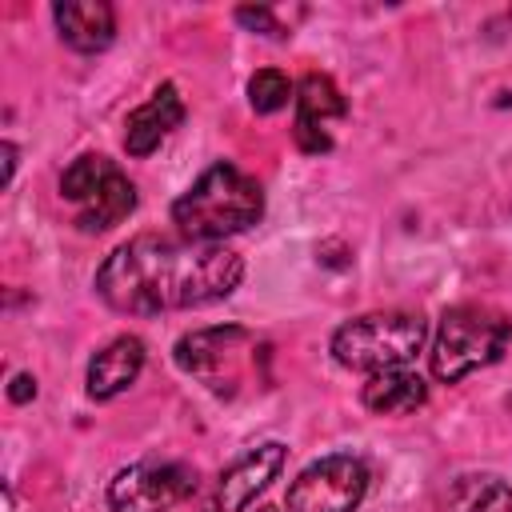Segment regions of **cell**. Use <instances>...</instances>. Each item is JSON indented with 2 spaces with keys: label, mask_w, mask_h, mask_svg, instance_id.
<instances>
[{
  "label": "cell",
  "mask_w": 512,
  "mask_h": 512,
  "mask_svg": "<svg viewBox=\"0 0 512 512\" xmlns=\"http://www.w3.org/2000/svg\"><path fill=\"white\" fill-rule=\"evenodd\" d=\"M244 280V260L224 244L144 232L116 244L92 276L96 296L124 316H164L228 300Z\"/></svg>",
  "instance_id": "6da1fadb"
},
{
  "label": "cell",
  "mask_w": 512,
  "mask_h": 512,
  "mask_svg": "<svg viewBox=\"0 0 512 512\" xmlns=\"http://www.w3.org/2000/svg\"><path fill=\"white\" fill-rule=\"evenodd\" d=\"M264 220V188L240 172L232 160L208 164L176 200H172V224L184 240L196 244H220L228 236H240Z\"/></svg>",
  "instance_id": "7a4b0ae2"
},
{
  "label": "cell",
  "mask_w": 512,
  "mask_h": 512,
  "mask_svg": "<svg viewBox=\"0 0 512 512\" xmlns=\"http://www.w3.org/2000/svg\"><path fill=\"white\" fill-rule=\"evenodd\" d=\"M424 340H428V320L420 312L384 308L344 320L332 332L328 352L340 368L376 376L388 368H412V360L424 352Z\"/></svg>",
  "instance_id": "3957f363"
},
{
  "label": "cell",
  "mask_w": 512,
  "mask_h": 512,
  "mask_svg": "<svg viewBox=\"0 0 512 512\" xmlns=\"http://www.w3.org/2000/svg\"><path fill=\"white\" fill-rule=\"evenodd\" d=\"M512 344V320L488 304H456L444 308L436 336H432V352H428V368L432 380L440 384H460L464 376L496 364Z\"/></svg>",
  "instance_id": "277c9868"
},
{
  "label": "cell",
  "mask_w": 512,
  "mask_h": 512,
  "mask_svg": "<svg viewBox=\"0 0 512 512\" xmlns=\"http://www.w3.org/2000/svg\"><path fill=\"white\" fill-rule=\"evenodd\" d=\"M368 464L352 452H332L312 460L308 468L296 472L288 484V512H356L368 496Z\"/></svg>",
  "instance_id": "5b68a950"
},
{
  "label": "cell",
  "mask_w": 512,
  "mask_h": 512,
  "mask_svg": "<svg viewBox=\"0 0 512 512\" xmlns=\"http://www.w3.org/2000/svg\"><path fill=\"white\" fill-rule=\"evenodd\" d=\"M196 496V468L184 460H136L108 480L112 512H172Z\"/></svg>",
  "instance_id": "8992f818"
},
{
  "label": "cell",
  "mask_w": 512,
  "mask_h": 512,
  "mask_svg": "<svg viewBox=\"0 0 512 512\" xmlns=\"http://www.w3.org/2000/svg\"><path fill=\"white\" fill-rule=\"evenodd\" d=\"M284 460H288V448L280 440H268V444L248 448L204 492H196V500H192L188 512H248V504L280 476Z\"/></svg>",
  "instance_id": "52a82bcc"
},
{
  "label": "cell",
  "mask_w": 512,
  "mask_h": 512,
  "mask_svg": "<svg viewBox=\"0 0 512 512\" xmlns=\"http://www.w3.org/2000/svg\"><path fill=\"white\" fill-rule=\"evenodd\" d=\"M252 344V332L240 328V324H212V328H196V332H184L172 348L176 356V368L204 380L208 388L224 392V384L236 380L240 372V352Z\"/></svg>",
  "instance_id": "ba28073f"
},
{
  "label": "cell",
  "mask_w": 512,
  "mask_h": 512,
  "mask_svg": "<svg viewBox=\"0 0 512 512\" xmlns=\"http://www.w3.org/2000/svg\"><path fill=\"white\" fill-rule=\"evenodd\" d=\"M344 116H348V100H344V92L336 88L332 76L308 72V76L296 84L292 140H296L300 152H308V156L332 152V132H328V124H332V120H344Z\"/></svg>",
  "instance_id": "9c48e42d"
},
{
  "label": "cell",
  "mask_w": 512,
  "mask_h": 512,
  "mask_svg": "<svg viewBox=\"0 0 512 512\" xmlns=\"http://www.w3.org/2000/svg\"><path fill=\"white\" fill-rule=\"evenodd\" d=\"M184 116H188V108H184L180 88L176 84H160L140 108L128 112V120H124V152L136 156V160L152 156L184 124Z\"/></svg>",
  "instance_id": "30bf717a"
},
{
  "label": "cell",
  "mask_w": 512,
  "mask_h": 512,
  "mask_svg": "<svg viewBox=\"0 0 512 512\" xmlns=\"http://www.w3.org/2000/svg\"><path fill=\"white\" fill-rule=\"evenodd\" d=\"M144 340L140 336H116L108 340L92 360H88V372H84V388H88V400L104 404V400H116L120 392H128L140 372H144Z\"/></svg>",
  "instance_id": "8fae6325"
},
{
  "label": "cell",
  "mask_w": 512,
  "mask_h": 512,
  "mask_svg": "<svg viewBox=\"0 0 512 512\" xmlns=\"http://www.w3.org/2000/svg\"><path fill=\"white\" fill-rule=\"evenodd\" d=\"M52 20L60 40L80 56H96L116 40V8L108 0H60L52 4Z\"/></svg>",
  "instance_id": "7c38bea8"
},
{
  "label": "cell",
  "mask_w": 512,
  "mask_h": 512,
  "mask_svg": "<svg viewBox=\"0 0 512 512\" xmlns=\"http://www.w3.org/2000/svg\"><path fill=\"white\" fill-rule=\"evenodd\" d=\"M360 404L372 416H412L416 408L428 404V384L412 368H388V372H376L364 380Z\"/></svg>",
  "instance_id": "4fadbf2b"
},
{
  "label": "cell",
  "mask_w": 512,
  "mask_h": 512,
  "mask_svg": "<svg viewBox=\"0 0 512 512\" xmlns=\"http://www.w3.org/2000/svg\"><path fill=\"white\" fill-rule=\"evenodd\" d=\"M440 512H512V484L496 472H460L448 480Z\"/></svg>",
  "instance_id": "5bb4252c"
},
{
  "label": "cell",
  "mask_w": 512,
  "mask_h": 512,
  "mask_svg": "<svg viewBox=\"0 0 512 512\" xmlns=\"http://www.w3.org/2000/svg\"><path fill=\"white\" fill-rule=\"evenodd\" d=\"M136 212V184L124 176V168H116L96 196H88L80 208H76V228L80 232H108L116 228L120 220H128Z\"/></svg>",
  "instance_id": "9a60e30c"
},
{
  "label": "cell",
  "mask_w": 512,
  "mask_h": 512,
  "mask_svg": "<svg viewBox=\"0 0 512 512\" xmlns=\"http://www.w3.org/2000/svg\"><path fill=\"white\" fill-rule=\"evenodd\" d=\"M116 168H120L116 160H108V156H100V152H84V156H76V160L60 172V196L80 208L88 196L100 192V184H104Z\"/></svg>",
  "instance_id": "2e32d148"
},
{
  "label": "cell",
  "mask_w": 512,
  "mask_h": 512,
  "mask_svg": "<svg viewBox=\"0 0 512 512\" xmlns=\"http://www.w3.org/2000/svg\"><path fill=\"white\" fill-rule=\"evenodd\" d=\"M288 100H296V84H292L280 68H260V72H252V80H248V104H252V112L272 116V112L288 108Z\"/></svg>",
  "instance_id": "e0dca14e"
},
{
  "label": "cell",
  "mask_w": 512,
  "mask_h": 512,
  "mask_svg": "<svg viewBox=\"0 0 512 512\" xmlns=\"http://www.w3.org/2000/svg\"><path fill=\"white\" fill-rule=\"evenodd\" d=\"M236 24H244L248 32H260V36H272V40H284V36H292V28L288 24H280V12L276 8H264V4H244V8H236Z\"/></svg>",
  "instance_id": "ac0fdd59"
},
{
  "label": "cell",
  "mask_w": 512,
  "mask_h": 512,
  "mask_svg": "<svg viewBox=\"0 0 512 512\" xmlns=\"http://www.w3.org/2000/svg\"><path fill=\"white\" fill-rule=\"evenodd\" d=\"M32 396H36V376L16 372L12 384H8V400H12V404H24V400H32Z\"/></svg>",
  "instance_id": "d6986e66"
},
{
  "label": "cell",
  "mask_w": 512,
  "mask_h": 512,
  "mask_svg": "<svg viewBox=\"0 0 512 512\" xmlns=\"http://www.w3.org/2000/svg\"><path fill=\"white\" fill-rule=\"evenodd\" d=\"M12 172H16V144L4 140V184H12Z\"/></svg>",
  "instance_id": "ffe728a7"
},
{
  "label": "cell",
  "mask_w": 512,
  "mask_h": 512,
  "mask_svg": "<svg viewBox=\"0 0 512 512\" xmlns=\"http://www.w3.org/2000/svg\"><path fill=\"white\" fill-rule=\"evenodd\" d=\"M256 512H280V508H272V504H264V508H256Z\"/></svg>",
  "instance_id": "44dd1931"
}]
</instances>
